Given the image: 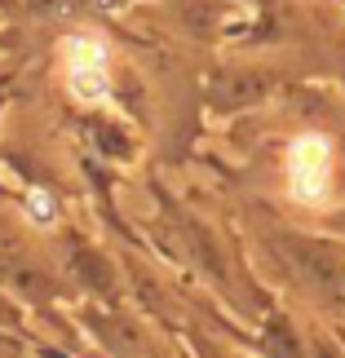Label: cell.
Returning a JSON list of instances; mask_svg holds the SVG:
<instances>
[{
  "label": "cell",
  "mask_w": 345,
  "mask_h": 358,
  "mask_svg": "<svg viewBox=\"0 0 345 358\" xmlns=\"http://www.w3.org/2000/svg\"><path fill=\"white\" fill-rule=\"evenodd\" d=\"M288 190H293V199L310 203V208L328 203V190H332V142L323 133H301L288 146Z\"/></svg>",
  "instance_id": "6da1fadb"
},
{
  "label": "cell",
  "mask_w": 345,
  "mask_h": 358,
  "mask_svg": "<svg viewBox=\"0 0 345 358\" xmlns=\"http://www.w3.org/2000/svg\"><path fill=\"white\" fill-rule=\"evenodd\" d=\"M62 66H66V89L76 102L98 106L111 98V53L93 36H71L62 45Z\"/></svg>",
  "instance_id": "7a4b0ae2"
},
{
  "label": "cell",
  "mask_w": 345,
  "mask_h": 358,
  "mask_svg": "<svg viewBox=\"0 0 345 358\" xmlns=\"http://www.w3.org/2000/svg\"><path fill=\"white\" fill-rule=\"evenodd\" d=\"M27 213H31L36 222H53V199L45 195V190H36V195L27 199Z\"/></svg>",
  "instance_id": "3957f363"
}]
</instances>
